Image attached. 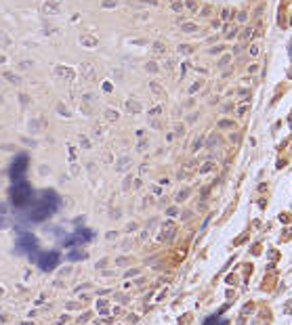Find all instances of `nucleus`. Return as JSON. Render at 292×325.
<instances>
[{"label": "nucleus", "mask_w": 292, "mask_h": 325, "mask_svg": "<svg viewBox=\"0 0 292 325\" xmlns=\"http://www.w3.org/2000/svg\"><path fill=\"white\" fill-rule=\"evenodd\" d=\"M28 197H30V189L23 187V185H17V189L13 191V201L17 206H23L28 201Z\"/></svg>", "instance_id": "obj_1"}, {"label": "nucleus", "mask_w": 292, "mask_h": 325, "mask_svg": "<svg viewBox=\"0 0 292 325\" xmlns=\"http://www.w3.org/2000/svg\"><path fill=\"white\" fill-rule=\"evenodd\" d=\"M57 264V256H55V254H44V256L40 258V266L42 269H53V266H55Z\"/></svg>", "instance_id": "obj_2"}, {"label": "nucleus", "mask_w": 292, "mask_h": 325, "mask_svg": "<svg viewBox=\"0 0 292 325\" xmlns=\"http://www.w3.org/2000/svg\"><path fill=\"white\" fill-rule=\"evenodd\" d=\"M198 28H196V25H193V23H183V32H196Z\"/></svg>", "instance_id": "obj_3"}, {"label": "nucleus", "mask_w": 292, "mask_h": 325, "mask_svg": "<svg viewBox=\"0 0 292 325\" xmlns=\"http://www.w3.org/2000/svg\"><path fill=\"white\" fill-rule=\"evenodd\" d=\"M128 109H130V111H139V109H141V105H139V103H135V101H128Z\"/></svg>", "instance_id": "obj_4"}, {"label": "nucleus", "mask_w": 292, "mask_h": 325, "mask_svg": "<svg viewBox=\"0 0 292 325\" xmlns=\"http://www.w3.org/2000/svg\"><path fill=\"white\" fill-rule=\"evenodd\" d=\"M154 50H156V52H162V50H164V44H162V42H156V44H154Z\"/></svg>", "instance_id": "obj_5"}, {"label": "nucleus", "mask_w": 292, "mask_h": 325, "mask_svg": "<svg viewBox=\"0 0 292 325\" xmlns=\"http://www.w3.org/2000/svg\"><path fill=\"white\" fill-rule=\"evenodd\" d=\"M219 126H221V128H231V126H233V122H225V120H223Z\"/></svg>", "instance_id": "obj_6"}]
</instances>
